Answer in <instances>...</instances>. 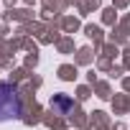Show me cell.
I'll return each mask as SVG.
<instances>
[{"instance_id": "cell-1", "label": "cell", "mask_w": 130, "mask_h": 130, "mask_svg": "<svg viewBox=\"0 0 130 130\" xmlns=\"http://www.w3.org/2000/svg\"><path fill=\"white\" fill-rule=\"evenodd\" d=\"M21 117V100L15 87L0 84V122L3 120H18Z\"/></svg>"}, {"instance_id": "cell-2", "label": "cell", "mask_w": 130, "mask_h": 130, "mask_svg": "<svg viewBox=\"0 0 130 130\" xmlns=\"http://www.w3.org/2000/svg\"><path fill=\"white\" fill-rule=\"evenodd\" d=\"M51 107H61V110H69V107H72V100H67V97H54V100H51Z\"/></svg>"}]
</instances>
